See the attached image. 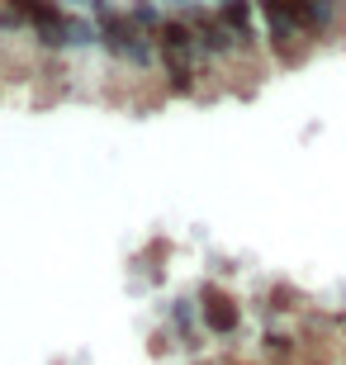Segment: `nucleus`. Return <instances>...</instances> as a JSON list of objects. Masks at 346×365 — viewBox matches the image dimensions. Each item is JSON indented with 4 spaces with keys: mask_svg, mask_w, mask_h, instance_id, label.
<instances>
[]
</instances>
